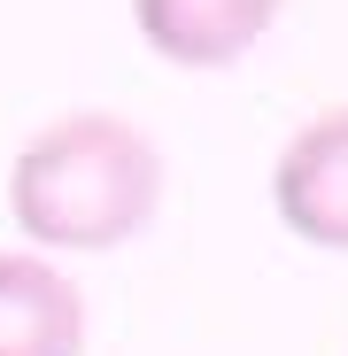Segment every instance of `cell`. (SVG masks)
Segmentation results:
<instances>
[{"label": "cell", "mask_w": 348, "mask_h": 356, "mask_svg": "<svg viewBox=\"0 0 348 356\" xmlns=\"http://www.w3.org/2000/svg\"><path fill=\"white\" fill-rule=\"evenodd\" d=\"M0 356H85V294L39 248H0Z\"/></svg>", "instance_id": "3"}, {"label": "cell", "mask_w": 348, "mask_h": 356, "mask_svg": "<svg viewBox=\"0 0 348 356\" xmlns=\"http://www.w3.org/2000/svg\"><path fill=\"white\" fill-rule=\"evenodd\" d=\"M279 8L286 0H132V24L170 70H232L279 24Z\"/></svg>", "instance_id": "4"}, {"label": "cell", "mask_w": 348, "mask_h": 356, "mask_svg": "<svg viewBox=\"0 0 348 356\" xmlns=\"http://www.w3.org/2000/svg\"><path fill=\"white\" fill-rule=\"evenodd\" d=\"M163 202L155 140L116 108H70L16 147L8 163V217L39 256H108L147 232Z\"/></svg>", "instance_id": "1"}, {"label": "cell", "mask_w": 348, "mask_h": 356, "mask_svg": "<svg viewBox=\"0 0 348 356\" xmlns=\"http://www.w3.org/2000/svg\"><path fill=\"white\" fill-rule=\"evenodd\" d=\"M271 209L302 248L348 256V101L286 132L271 163Z\"/></svg>", "instance_id": "2"}]
</instances>
